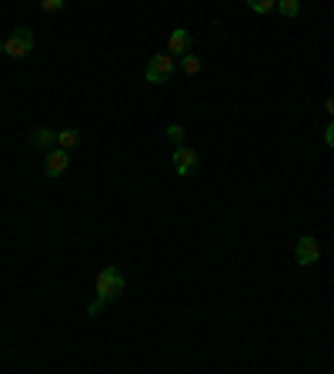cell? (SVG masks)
Returning <instances> with one entry per match:
<instances>
[{
  "label": "cell",
  "mask_w": 334,
  "mask_h": 374,
  "mask_svg": "<svg viewBox=\"0 0 334 374\" xmlns=\"http://www.w3.org/2000/svg\"><path fill=\"white\" fill-rule=\"evenodd\" d=\"M94 294H97V304L104 308L110 301H117L124 294V274L117 268H101L97 271V278H94Z\"/></svg>",
  "instance_id": "1"
},
{
  "label": "cell",
  "mask_w": 334,
  "mask_h": 374,
  "mask_svg": "<svg viewBox=\"0 0 334 374\" xmlns=\"http://www.w3.org/2000/svg\"><path fill=\"white\" fill-rule=\"evenodd\" d=\"M0 54H7V57H14V60H24V57H31L34 54V30L31 27H14L10 30V37L0 44Z\"/></svg>",
  "instance_id": "2"
},
{
  "label": "cell",
  "mask_w": 334,
  "mask_h": 374,
  "mask_svg": "<svg viewBox=\"0 0 334 374\" xmlns=\"http://www.w3.org/2000/svg\"><path fill=\"white\" fill-rule=\"evenodd\" d=\"M170 77H174V57L170 54H154L144 67V80L157 87V84H167Z\"/></svg>",
  "instance_id": "3"
},
{
  "label": "cell",
  "mask_w": 334,
  "mask_h": 374,
  "mask_svg": "<svg viewBox=\"0 0 334 374\" xmlns=\"http://www.w3.org/2000/svg\"><path fill=\"white\" fill-rule=\"evenodd\" d=\"M321 257V240L311 238V234H304L298 244H294V261L301 264V268H307V264H314Z\"/></svg>",
  "instance_id": "4"
},
{
  "label": "cell",
  "mask_w": 334,
  "mask_h": 374,
  "mask_svg": "<svg viewBox=\"0 0 334 374\" xmlns=\"http://www.w3.org/2000/svg\"><path fill=\"white\" fill-rule=\"evenodd\" d=\"M67 167H71V154H67V150H61V148H54L44 157V174H47V178H61Z\"/></svg>",
  "instance_id": "5"
},
{
  "label": "cell",
  "mask_w": 334,
  "mask_h": 374,
  "mask_svg": "<svg viewBox=\"0 0 334 374\" xmlns=\"http://www.w3.org/2000/svg\"><path fill=\"white\" fill-rule=\"evenodd\" d=\"M27 144H31L34 150H41V154H50V150L57 148V131H50V127H37V131H31Z\"/></svg>",
  "instance_id": "6"
},
{
  "label": "cell",
  "mask_w": 334,
  "mask_h": 374,
  "mask_svg": "<svg viewBox=\"0 0 334 374\" xmlns=\"http://www.w3.org/2000/svg\"><path fill=\"white\" fill-rule=\"evenodd\" d=\"M194 167H198V150L194 148H177L174 150V171H177V178H187Z\"/></svg>",
  "instance_id": "7"
},
{
  "label": "cell",
  "mask_w": 334,
  "mask_h": 374,
  "mask_svg": "<svg viewBox=\"0 0 334 374\" xmlns=\"http://www.w3.org/2000/svg\"><path fill=\"white\" fill-rule=\"evenodd\" d=\"M191 44H194V41H191V34H187L184 27H177L174 34H170V41H167V54H170V57H174V54L187 57V54H191Z\"/></svg>",
  "instance_id": "8"
},
{
  "label": "cell",
  "mask_w": 334,
  "mask_h": 374,
  "mask_svg": "<svg viewBox=\"0 0 334 374\" xmlns=\"http://www.w3.org/2000/svg\"><path fill=\"white\" fill-rule=\"evenodd\" d=\"M77 144H80V131H77V127L57 131V148H61V150H74Z\"/></svg>",
  "instance_id": "9"
},
{
  "label": "cell",
  "mask_w": 334,
  "mask_h": 374,
  "mask_svg": "<svg viewBox=\"0 0 334 374\" xmlns=\"http://www.w3.org/2000/svg\"><path fill=\"white\" fill-rule=\"evenodd\" d=\"M181 71H184V74H191V77L201 74V57L194 54V50H191L187 57H181Z\"/></svg>",
  "instance_id": "10"
},
{
  "label": "cell",
  "mask_w": 334,
  "mask_h": 374,
  "mask_svg": "<svg viewBox=\"0 0 334 374\" xmlns=\"http://www.w3.org/2000/svg\"><path fill=\"white\" fill-rule=\"evenodd\" d=\"M277 10H281V17L294 20V17H298V10H301V3H298V0H277Z\"/></svg>",
  "instance_id": "11"
},
{
  "label": "cell",
  "mask_w": 334,
  "mask_h": 374,
  "mask_svg": "<svg viewBox=\"0 0 334 374\" xmlns=\"http://www.w3.org/2000/svg\"><path fill=\"white\" fill-rule=\"evenodd\" d=\"M184 134H187V131H184L181 124H170V127H167V141L174 144V150L184 148Z\"/></svg>",
  "instance_id": "12"
},
{
  "label": "cell",
  "mask_w": 334,
  "mask_h": 374,
  "mask_svg": "<svg viewBox=\"0 0 334 374\" xmlns=\"http://www.w3.org/2000/svg\"><path fill=\"white\" fill-rule=\"evenodd\" d=\"M251 10H254V14H271L274 0H251Z\"/></svg>",
  "instance_id": "13"
},
{
  "label": "cell",
  "mask_w": 334,
  "mask_h": 374,
  "mask_svg": "<svg viewBox=\"0 0 334 374\" xmlns=\"http://www.w3.org/2000/svg\"><path fill=\"white\" fill-rule=\"evenodd\" d=\"M41 7H44L47 14H57V10H64V0H44Z\"/></svg>",
  "instance_id": "14"
},
{
  "label": "cell",
  "mask_w": 334,
  "mask_h": 374,
  "mask_svg": "<svg viewBox=\"0 0 334 374\" xmlns=\"http://www.w3.org/2000/svg\"><path fill=\"white\" fill-rule=\"evenodd\" d=\"M324 144H328V148L334 150V120L328 124V131H324Z\"/></svg>",
  "instance_id": "15"
},
{
  "label": "cell",
  "mask_w": 334,
  "mask_h": 374,
  "mask_svg": "<svg viewBox=\"0 0 334 374\" xmlns=\"http://www.w3.org/2000/svg\"><path fill=\"white\" fill-rule=\"evenodd\" d=\"M324 110H328V114H331V117H334V94H331V97H328V101H324Z\"/></svg>",
  "instance_id": "16"
}]
</instances>
